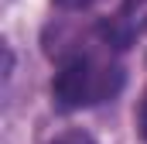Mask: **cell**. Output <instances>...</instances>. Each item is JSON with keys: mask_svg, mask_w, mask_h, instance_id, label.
<instances>
[{"mask_svg": "<svg viewBox=\"0 0 147 144\" xmlns=\"http://www.w3.org/2000/svg\"><path fill=\"white\" fill-rule=\"evenodd\" d=\"M120 86H123L120 65H103V62H92L86 55H75L55 75L51 93L62 110H79V107H92V103L116 96Z\"/></svg>", "mask_w": 147, "mask_h": 144, "instance_id": "obj_1", "label": "cell"}, {"mask_svg": "<svg viewBox=\"0 0 147 144\" xmlns=\"http://www.w3.org/2000/svg\"><path fill=\"white\" fill-rule=\"evenodd\" d=\"M51 144H96L86 130H65V134H58Z\"/></svg>", "mask_w": 147, "mask_h": 144, "instance_id": "obj_2", "label": "cell"}, {"mask_svg": "<svg viewBox=\"0 0 147 144\" xmlns=\"http://www.w3.org/2000/svg\"><path fill=\"white\" fill-rule=\"evenodd\" d=\"M137 130L147 141V89H144V96H140V103H137Z\"/></svg>", "mask_w": 147, "mask_h": 144, "instance_id": "obj_3", "label": "cell"}, {"mask_svg": "<svg viewBox=\"0 0 147 144\" xmlns=\"http://www.w3.org/2000/svg\"><path fill=\"white\" fill-rule=\"evenodd\" d=\"M55 7H62V10H89L92 3H99V0H51Z\"/></svg>", "mask_w": 147, "mask_h": 144, "instance_id": "obj_4", "label": "cell"}]
</instances>
